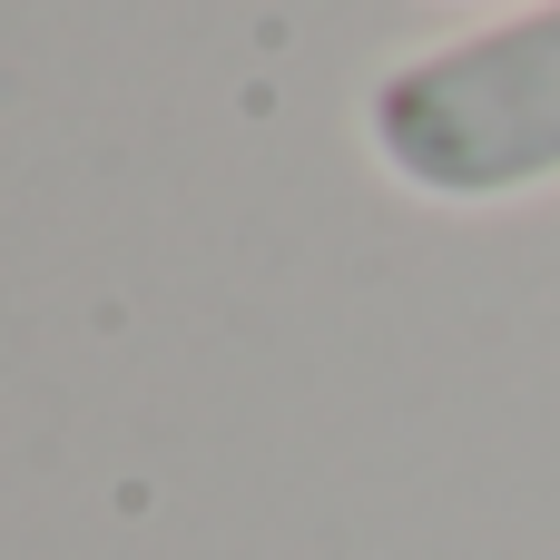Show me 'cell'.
I'll use <instances>...</instances> for the list:
<instances>
[{"label":"cell","mask_w":560,"mask_h":560,"mask_svg":"<svg viewBox=\"0 0 560 560\" xmlns=\"http://www.w3.org/2000/svg\"><path fill=\"white\" fill-rule=\"evenodd\" d=\"M364 158L423 207H522L560 187V0L492 10L364 79Z\"/></svg>","instance_id":"6da1fadb"},{"label":"cell","mask_w":560,"mask_h":560,"mask_svg":"<svg viewBox=\"0 0 560 560\" xmlns=\"http://www.w3.org/2000/svg\"><path fill=\"white\" fill-rule=\"evenodd\" d=\"M512 10H522V0H512Z\"/></svg>","instance_id":"7a4b0ae2"}]
</instances>
